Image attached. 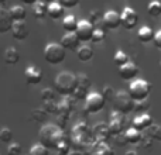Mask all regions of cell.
Masks as SVG:
<instances>
[{
    "label": "cell",
    "instance_id": "obj_27",
    "mask_svg": "<svg viewBox=\"0 0 161 155\" xmlns=\"http://www.w3.org/2000/svg\"><path fill=\"white\" fill-rule=\"evenodd\" d=\"M10 14H11V19L14 20V21H24L25 16H27V11H25V8L23 7V6H13V7H10Z\"/></svg>",
    "mask_w": 161,
    "mask_h": 155
},
{
    "label": "cell",
    "instance_id": "obj_51",
    "mask_svg": "<svg viewBox=\"0 0 161 155\" xmlns=\"http://www.w3.org/2000/svg\"><path fill=\"white\" fill-rule=\"evenodd\" d=\"M42 2H45V3H48V4H50V3H54V2H58V0H42Z\"/></svg>",
    "mask_w": 161,
    "mask_h": 155
},
{
    "label": "cell",
    "instance_id": "obj_19",
    "mask_svg": "<svg viewBox=\"0 0 161 155\" xmlns=\"http://www.w3.org/2000/svg\"><path fill=\"white\" fill-rule=\"evenodd\" d=\"M30 34V30H28V25L25 21H14L13 28H11V35L14 37L19 41H23L25 40Z\"/></svg>",
    "mask_w": 161,
    "mask_h": 155
},
{
    "label": "cell",
    "instance_id": "obj_12",
    "mask_svg": "<svg viewBox=\"0 0 161 155\" xmlns=\"http://www.w3.org/2000/svg\"><path fill=\"white\" fill-rule=\"evenodd\" d=\"M102 23L106 30H116L122 25V16L114 10H109L103 14Z\"/></svg>",
    "mask_w": 161,
    "mask_h": 155
},
{
    "label": "cell",
    "instance_id": "obj_15",
    "mask_svg": "<svg viewBox=\"0 0 161 155\" xmlns=\"http://www.w3.org/2000/svg\"><path fill=\"white\" fill-rule=\"evenodd\" d=\"M139 72H140L139 67L131 61L119 68V76L122 78L123 80H134L136 76L139 75Z\"/></svg>",
    "mask_w": 161,
    "mask_h": 155
},
{
    "label": "cell",
    "instance_id": "obj_29",
    "mask_svg": "<svg viewBox=\"0 0 161 155\" xmlns=\"http://www.w3.org/2000/svg\"><path fill=\"white\" fill-rule=\"evenodd\" d=\"M147 13L151 17H160L161 16V2L158 0H153L148 3L147 6Z\"/></svg>",
    "mask_w": 161,
    "mask_h": 155
},
{
    "label": "cell",
    "instance_id": "obj_54",
    "mask_svg": "<svg viewBox=\"0 0 161 155\" xmlns=\"http://www.w3.org/2000/svg\"><path fill=\"white\" fill-rule=\"evenodd\" d=\"M0 142H2V141H0Z\"/></svg>",
    "mask_w": 161,
    "mask_h": 155
},
{
    "label": "cell",
    "instance_id": "obj_53",
    "mask_svg": "<svg viewBox=\"0 0 161 155\" xmlns=\"http://www.w3.org/2000/svg\"><path fill=\"white\" fill-rule=\"evenodd\" d=\"M160 71H161V61H160Z\"/></svg>",
    "mask_w": 161,
    "mask_h": 155
},
{
    "label": "cell",
    "instance_id": "obj_37",
    "mask_svg": "<svg viewBox=\"0 0 161 155\" xmlns=\"http://www.w3.org/2000/svg\"><path fill=\"white\" fill-rule=\"evenodd\" d=\"M42 109H44L48 114H58V103H57L55 100L42 102Z\"/></svg>",
    "mask_w": 161,
    "mask_h": 155
},
{
    "label": "cell",
    "instance_id": "obj_43",
    "mask_svg": "<svg viewBox=\"0 0 161 155\" xmlns=\"http://www.w3.org/2000/svg\"><path fill=\"white\" fill-rule=\"evenodd\" d=\"M112 140L114 141V144H116L117 147H125V145L129 144V141H127V138H126V134L125 133L119 134V136H113V137H112Z\"/></svg>",
    "mask_w": 161,
    "mask_h": 155
},
{
    "label": "cell",
    "instance_id": "obj_21",
    "mask_svg": "<svg viewBox=\"0 0 161 155\" xmlns=\"http://www.w3.org/2000/svg\"><path fill=\"white\" fill-rule=\"evenodd\" d=\"M3 61L7 65H16L20 61V52L17 51V48H14V47L6 48L4 54H3Z\"/></svg>",
    "mask_w": 161,
    "mask_h": 155
},
{
    "label": "cell",
    "instance_id": "obj_33",
    "mask_svg": "<svg viewBox=\"0 0 161 155\" xmlns=\"http://www.w3.org/2000/svg\"><path fill=\"white\" fill-rule=\"evenodd\" d=\"M88 94H89V89L85 88V86L78 85V86H76V89H75V92H74L72 97L75 100H82V99H86V97H88Z\"/></svg>",
    "mask_w": 161,
    "mask_h": 155
},
{
    "label": "cell",
    "instance_id": "obj_5",
    "mask_svg": "<svg viewBox=\"0 0 161 155\" xmlns=\"http://www.w3.org/2000/svg\"><path fill=\"white\" fill-rule=\"evenodd\" d=\"M151 92V83L146 79H134L129 85V94L133 97L134 102L146 100Z\"/></svg>",
    "mask_w": 161,
    "mask_h": 155
},
{
    "label": "cell",
    "instance_id": "obj_42",
    "mask_svg": "<svg viewBox=\"0 0 161 155\" xmlns=\"http://www.w3.org/2000/svg\"><path fill=\"white\" fill-rule=\"evenodd\" d=\"M21 152H23V148H21V145L17 144V142H11L7 147L8 155H21Z\"/></svg>",
    "mask_w": 161,
    "mask_h": 155
},
{
    "label": "cell",
    "instance_id": "obj_6",
    "mask_svg": "<svg viewBox=\"0 0 161 155\" xmlns=\"http://www.w3.org/2000/svg\"><path fill=\"white\" fill-rule=\"evenodd\" d=\"M134 104H136V102L129 94V92H125V90L116 92V96L113 99L114 111H119L122 114H129L131 111H134Z\"/></svg>",
    "mask_w": 161,
    "mask_h": 155
},
{
    "label": "cell",
    "instance_id": "obj_13",
    "mask_svg": "<svg viewBox=\"0 0 161 155\" xmlns=\"http://www.w3.org/2000/svg\"><path fill=\"white\" fill-rule=\"evenodd\" d=\"M85 155H116L114 151L109 147L108 142L93 141L85 151Z\"/></svg>",
    "mask_w": 161,
    "mask_h": 155
},
{
    "label": "cell",
    "instance_id": "obj_32",
    "mask_svg": "<svg viewBox=\"0 0 161 155\" xmlns=\"http://www.w3.org/2000/svg\"><path fill=\"white\" fill-rule=\"evenodd\" d=\"M105 38H106V28L96 27V30H95V33H93V37H92V42H93V44H99V42H102Z\"/></svg>",
    "mask_w": 161,
    "mask_h": 155
},
{
    "label": "cell",
    "instance_id": "obj_38",
    "mask_svg": "<svg viewBox=\"0 0 161 155\" xmlns=\"http://www.w3.org/2000/svg\"><path fill=\"white\" fill-rule=\"evenodd\" d=\"M71 147H72V145H71V142H68V141L61 142V144L55 148V154L57 155H68L71 152Z\"/></svg>",
    "mask_w": 161,
    "mask_h": 155
},
{
    "label": "cell",
    "instance_id": "obj_48",
    "mask_svg": "<svg viewBox=\"0 0 161 155\" xmlns=\"http://www.w3.org/2000/svg\"><path fill=\"white\" fill-rule=\"evenodd\" d=\"M24 4H31V6H34L37 2H40V0H21Z\"/></svg>",
    "mask_w": 161,
    "mask_h": 155
},
{
    "label": "cell",
    "instance_id": "obj_18",
    "mask_svg": "<svg viewBox=\"0 0 161 155\" xmlns=\"http://www.w3.org/2000/svg\"><path fill=\"white\" fill-rule=\"evenodd\" d=\"M59 44L65 48V50H74L78 51V48L80 47V40L78 38L75 33H65L61 38Z\"/></svg>",
    "mask_w": 161,
    "mask_h": 155
},
{
    "label": "cell",
    "instance_id": "obj_2",
    "mask_svg": "<svg viewBox=\"0 0 161 155\" xmlns=\"http://www.w3.org/2000/svg\"><path fill=\"white\" fill-rule=\"evenodd\" d=\"M95 141L92 128L86 124L85 121L76 123L71 131V145L76 151H83L85 152L88 147Z\"/></svg>",
    "mask_w": 161,
    "mask_h": 155
},
{
    "label": "cell",
    "instance_id": "obj_4",
    "mask_svg": "<svg viewBox=\"0 0 161 155\" xmlns=\"http://www.w3.org/2000/svg\"><path fill=\"white\" fill-rule=\"evenodd\" d=\"M65 51L67 50L61 44L51 42V44L45 45L44 48V59L51 65H59L67 58V52Z\"/></svg>",
    "mask_w": 161,
    "mask_h": 155
},
{
    "label": "cell",
    "instance_id": "obj_16",
    "mask_svg": "<svg viewBox=\"0 0 161 155\" xmlns=\"http://www.w3.org/2000/svg\"><path fill=\"white\" fill-rule=\"evenodd\" d=\"M24 78L28 85H38L42 80V72L36 65H30V67L24 71Z\"/></svg>",
    "mask_w": 161,
    "mask_h": 155
},
{
    "label": "cell",
    "instance_id": "obj_35",
    "mask_svg": "<svg viewBox=\"0 0 161 155\" xmlns=\"http://www.w3.org/2000/svg\"><path fill=\"white\" fill-rule=\"evenodd\" d=\"M28 155H50V150L45 148L42 144H36L30 148Z\"/></svg>",
    "mask_w": 161,
    "mask_h": 155
},
{
    "label": "cell",
    "instance_id": "obj_47",
    "mask_svg": "<svg viewBox=\"0 0 161 155\" xmlns=\"http://www.w3.org/2000/svg\"><path fill=\"white\" fill-rule=\"evenodd\" d=\"M154 45H156L158 50H161V30H158L156 33V37H154Z\"/></svg>",
    "mask_w": 161,
    "mask_h": 155
},
{
    "label": "cell",
    "instance_id": "obj_11",
    "mask_svg": "<svg viewBox=\"0 0 161 155\" xmlns=\"http://www.w3.org/2000/svg\"><path fill=\"white\" fill-rule=\"evenodd\" d=\"M92 133H93V138L95 141H103L108 142L109 140H112V133L110 128H109L108 123H97L92 127Z\"/></svg>",
    "mask_w": 161,
    "mask_h": 155
},
{
    "label": "cell",
    "instance_id": "obj_14",
    "mask_svg": "<svg viewBox=\"0 0 161 155\" xmlns=\"http://www.w3.org/2000/svg\"><path fill=\"white\" fill-rule=\"evenodd\" d=\"M153 117L150 114L144 113V114H137L136 117L133 119V123H131V127H134L136 130L139 131H147L148 128L153 126Z\"/></svg>",
    "mask_w": 161,
    "mask_h": 155
},
{
    "label": "cell",
    "instance_id": "obj_31",
    "mask_svg": "<svg viewBox=\"0 0 161 155\" xmlns=\"http://www.w3.org/2000/svg\"><path fill=\"white\" fill-rule=\"evenodd\" d=\"M47 116H48V113L42 107H37L31 111V119H33V121H36V123H42L45 119H47Z\"/></svg>",
    "mask_w": 161,
    "mask_h": 155
},
{
    "label": "cell",
    "instance_id": "obj_22",
    "mask_svg": "<svg viewBox=\"0 0 161 155\" xmlns=\"http://www.w3.org/2000/svg\"><path fill=\"white\" fill-rule=\"evenodd\" d=\"M154 37H156V33H154V30L151 27H148V25H143V27H140L139 31H137V38H139L143 44L154 41Z\"/></svg>",
    "mask_w": 161,
    "mask_h": 155
},
{
    "label": "cell",
    "instance_id": "obj_46",
    "mask_svg": "<svg viewBox=\"0 0 161 155\" xmlns=\"http://www.w3.org/2000/svg\"><path fill=\"white\" fill-rule=\"evenodd\" d=\"M140 147L142 148H144V150H148V148H151V145H153V140L150 138V137L146 134L144 137H143V140H142V142H140Z\"/></svg>",
    "mask_w": 161,
    "mask_h": 155
},
{
    "label": "cell",
    "instance_id": "obj_40",
    "mask_svg": "<svg viewBox=\"0 0 161 155\" xmlns=\"http://www.w3.org/2000/svg\"><path fill=\"white\" fill-rule=\"evenodd\" d=\"M54 97H55V92H54L51 88H45L41 90L42 102H51V100H54Z\"/></svg>",
    "mask_w": 161,
    "mask_h": 155
},
{
    "label": "cell",
    "instance_id": "obj_24",
    "mask_svg": "<svg viewBox=\"0 0 161 155\" xmlns=\"http://www.w3.org/2000/svg\"><path fill=\"white\" fill-rule=\"evenodd\" d=\"M78 24L79 21H76L75 16H72V14H68V16H65L62 19V27H64V30L67 33H76Z\"/></svg>",
    "mask_w": 161,
    "mask_h": 155
},
{
    "label": "cell",
    "instance_id": "obj_44",
    "mask_svg": "<svg viewBox=\"0 0 161 155\" xmlns=\"http://www.w3.org/2000/svg\"><path fill=\"white\" fill-rule=\"evenodd\" d=\"M78 85L91 89L92 82H91V79L88 78V75H85V73H78Z\"/></svg>",
    "mask_w": 161,
    "mask_h": 155
},
{
    "label": "cell",
    "instance_id": "obj_8",
    "mask_svg": "<svg viewBox=\"0 0 161 155\" xmlns=\"http://www.w3.org/2000/svg\"><path fill=\"white\" fill-rule=\"evenodd\" d=\"M106 99L103 97L102 93L99 92H91L88 97L85 99V110L89 114H96L105 107Z\"/></svg>",
    "mask_w": 161,
    "mask_h": 155
},
{
    "label": "cell",
    "instance_id": "obj_1",
    "mask_svg": "<svg viewBox=\"0 0 161 155\" xmlns=\"http://www.w3.org/2000/svg\"><path fill=\"white\" fill-rule=\"evenodd\" d=\"M38 140L45 148L55 151V148L65 141V131L58 124H44L40 128Z\"/></svg>",
    "mask_w": 161,
    "mask_h": 155
},
{
    "label": "cell",
    "instance_id": "obj_17",
    "mask_svg": "<svg viewBox=\"0 0 161 155\" xmlns=\"http://www.w3.org/2000/svg\"><path fill=\"white\" fill-rule=\"evenodd\" d=\"M13 24H14V20L11 19L10 11L0 7V34H6L8 31L11 33Z\"/></svg>",
    "mask_w": 161,
    "mask_h": 155
},
{
    "label": "cell",
    "instance_id": "obj_50",
    "mask_svg": "<svg viewBox=\"0 0 161 155\" xmlns=\"http://www.w3.org/2000/svg\"><path fill=\"white\" fill-rule=\"evenodd\" d=\"M125 155H139V152L137 151H134V150H129V151H126Z\"/></svg>",
    "mask_w": 161,
    "mask_h": 155
},
{
    "label": "cell",
    "instance_id": "obj_7",
    "mask_svg": "<svg viewBox=\"0 0 161 155\" xmlns=\"http://www.w3.org/2000/svg\"><path fill=\"white\" fill-rule=\"evenodd\" d=\"M109 128H110L112 136H119L126 133L127 130V119L126 114H122L119 111H112L109 116Z\"/></svg>",
    "mask_w": 161,
    "mask_h": 155
},
{
    "label": "cell",
    "instance_id": "obj_23",
    "mask_svg": "<svg viewBox=\"0 0 161 155\" xmlns=\"http://www.w3.org/2000/svg\"><path fill=\"white\" fill-rule=\"evenodd\" d=\"M125 134H126V138H127L129 144H131V145H139L142 142L143 137H144L142 131L136 130L134 127H129Z\"/></svg>",
    "mask_w": 161,
    "mask_h": 155
},
{
    "label": "cell",
    "instance_id": "obj_34",
    "mask_svg": "<svg viewBox=\"0 0 161 155\" xmlns=\"http://www.w3.org/2000/svg\"><path fill=\"white\" fill-rule=\"evenodd\" d=\"M150 109V102H148L147 99L146 100H140V102H136V104H134V111L139 114H144L147 113V110Z\"/></svg>",
    "mask_w": 161,
    "mask_h": 155
},
{
    "label": "cell",
    "instance_id": "obj_20",
    "mask_svg": "<svg viewBox=\"0 0 161 155\" xmlns=\"http://www.w3.org/2000/svg\"><path fill=\"white\" fill-rule=\"evenodd\" d=\"M48 17L54 20L64 19L65 17V8L61 6L59 2H54L48 4Z\"/></svg>",
    "mask_w": 161,
    "mask_h": 155
},
{
    "label": "cell",
    "instance_id": "obj_25",
    "mask_svg": "<svg viewBox=\"0 0 161 155\" xmlns=\"http://www.w3.org/2000/svg\"><path fill=\"white\" fill-rule=\"evenodd\" d=\"M76 56H78L79 61L88 62V61H91L92 56H93V50H92V47H89V45H80L78 48V51H76Z\"/></svg>",
    "mask_w": 161,
    "mask_h": 155
},
{
    "label": "cell",
    "instance_id": "obj_9",
    "mask_svg": "<svg viewBox=\"0 0 161 155\" xmlns=\"http://www.w3.org/2000/svg\"><path fill=\"white\" fill-rule=\"evenodd\" d=\"M95 30H96V27H95L92 23L86 21V20H82V21H79L75 34L78 35V38L80 40V42L92 41V37H93Z\"/></svg>",
    "mask_w": 161,
    "mask_h": 155
},
{
    "label": "cell",
    "instance_id": "obj_52",
    "mask_svg": "<svg viewBox=\"0 0 161 155\" xmlns=\"http://www.w3.org/2000/svg\"><path fill=\"white\" fill-rule=\"evenodd\" d=\"M6 2H7V0H0V6H2V4H4Z\"/></svg>",
    "mask_w": 161,
    "mask_h": 155
},
{
    "label": "cell",
    "instance_id": "obj_41",
    "mask_svg": "<svg viewBox=\"0 0 161 155\" xmlns=\"http://www.w3.org/2000/svg\"><path fill=\"white\" fill-rule=\"evenodd\" d=\"M103 20V16H100V11L99 10H91V13H89V23H92V24H99L100 21Z\"/></svg>",
    "mask_w": 161,
    "mask_h": 155
},
{
    "label": "cell",
    "instance_id": "obj_49",
    "mask_svg": "<svg viewBox=\"0 0 161 155\" xmlns=\"http://www.w3.org/2000/svg\"><path fill=\"white\" fill-rule=\"evenodd\" d=\"M68 155H85V152H83V151H76L75 150V151H71Z\"/></svg>",
    "mask_w": 161,
    "mask_h": 155
},
{
    "label": "cell",
    "instance_id": "obj_10",
    "mask_svg": "<svg viewBox=\"0 0 161 155\" xmlns=\"http://www.w3.org/2000/svg\"><path fill=\"white\" fill-rule=\"evenodd\" d=\"M120 16H122V25L126 30H133L139 23V14L131 7H125Z\"/></svg>",
    "mask_w": 161,
    "mask_h": 155
},
{
    "label": "cell",
    "instance_id": "obj_3",
    "mask_svg": "<svg viewBox=\"0 0 161 155\" xmlns=\"http://www.w3.org/2000/svg\"><path fill=\"white\" fill-rule=\"evenodd\" d=\"M78 86V75L69 72V71H62L54 79V89L57 93L62 96H72Z\"/></svg>",
    "mask_w": 161,
    "mask_h": 155
},
{
    "label": "cell",
    "instance_id": "obj_28",
    "mask_svg": "<svg viewBox=\"0 0 161 155\" xmlns=\"http://www.w3.org/2000/svg\"><path fill=\"white\" fill-rule=\"evenodd\" d=\"M113 62L117 68H120V67H123V65H126L127 62H130V59H129V55L125 52V51L119 50V51H116V54H114Z\"/></svg>",
    "mask_w": 161,
    "mask_h": 155
},
{
    "label": "cell",
    "instance_id": "obj_26",
    "mask_svg": "<svg viewBox=\"0 0 161 155\" xmlns=\"http://www.w3.org/2000/svg\"><path fill=\"white\" fill-rule=\"evenodd\" d=\"M33 13L36 19H44L45 16H48V3L42 2V0L37 2L33 7Z\"/></svg>",
    "mask_w": 161,
    "mask_h": 155
},
{
    "label": "cell",
    "instance_id": "obj_36",
    "mask_svg": "<svg viewBox=\"0 0 161 155\" xmlns=\"http://www.w3.org/2000/svg\"><path fill=\"white\" fill-rule=\"evenodd\" d=\"M0 141L2 142H11L13 141V131L8 127H2L0 128Z\"/></svg>",
    "mask_w": 161,
    "mask_h": 155
},
{
    "label": "cell",
    "instance_id": "obj_39",
    "mask_svg": "<svg viewBox=\"0 0 161 155\" xmlns=\"http://www.w3.org/2000/svg\"><path fill=\"white\" fill-rule=\"evenodd\" d=\"M102 94L106 99V102H110V100L113 102L114 96H116V92H114V89L112 88V86L106 85V86H103V89H102Z\"/></svg>",
    "mask_w": 161,
    "mask_h": 155
},
{
    "label": "cell",
    "instance_id": "obj_30",
    "mask_svg": "<svg viewBox=\"0 0 161 155\" xmlns=\"http://www.w3.org/2000/svg\"><path fill=\"white\" fill-rule=\"evenodd\" d=\"M146 134H147L153 141H161V124H153L146 131Z\"/></svg>",
    "mask_w": 161,
    "mask_h": 155
},
{
    "label": "cell",
    "instance_id": "obj_45",
    "mask_svg": "<svg viewBox=\"0 0 161 155\" xmlns=\"http://www.w3.org/2000/svg\"><path fill=\"white\" fill-rule=\"evenodd\" d=\"M64 8H74L79 4V0H58Z\"/></svg>",
    "mask_w": 161,
    "mask_h": 155
}]
</instances>
